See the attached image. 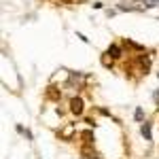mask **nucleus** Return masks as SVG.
Listing matches in <instances>:
<instances>
[{
    "instance_id": "1",
    "label": "nucleus",
    "mask_w": 159,
    "mask_h": 159,
    "mask_svg": "<svg viewBox=\"0 0 159 159\" xmlns=\"http://www.w3.org/2000/svg\"><path fill=\"white\" fill-rule=\"evenodd\" d=\"M70 110H72L74 115H81L83 112V102L79 98H72V102H70Z\"/></svg>"
},
{
    "instance_id": "2",
    "label": "nucleus",
    "mask_w": 159,
    "mask_h": 159,
    "mask_svg": "<svg viewBox=\"0 0 159 159\" xmlns=\"http://www.w3.org/2000/svg\"><path fill=\"white\" fill-rule=\"evenodd\" d=\"M108 55L117 60V57H121V49H119L117 45H110V47H108Z\"/></svg>"
},
{
    "instance_id": "3",
    "label": "nucleus",
    "mask_w": 159,
    "mask_h": 159,
    "mask_svg": "<svg viewBox=\"0 0 159 159\" xmlns=\"http://www.w3.org/2000/svg\"><path fill=\"white\" fill-rule=\"evenodd\" d=\"M142 136H144V138H147V140H151V127H148L147 123H144V125H142Z\"/></svg>"
},
{
    "instance_id": "4",
    "label": "nucleus",
    "mask_w": 159,
    "mask_h": 159,
    "mask_svg": "<svg viewBox=\"0 0 159 159\" xmlns=\"http://www.w3.org/2000/svg\"><path fill=\"white\" fill-rule=\"evenodd\" d=\"M83 155H85V157L89 159V157H93L96 153H93V151H91V148H89V147H85V148H83Z\"/></svg>"
},
{
    "instance_id": "5",
    "label": "nucleus",
    "mask_w": 159,
    "mask_h": 159,
    "mask_svg": "<svg viewBox=\"0 0 159 159\" xmlns=\"http://www.w3.org/2000/svg\"><path fill=\"white\" fill-rule=\"evenodd\" d=\"M144 2H147V7H157L159 0H144Z\"/></svg>"
},
{
    "instance_id": "6",
    "label": "nucleus",
    "mask_w": 159,
    "mask_h": 159,
    "mask_svg": "<svg viewBox=\"0 0 159 159\" xmlns=\"http://www.w3.org/2000/svg\"><path fill=\"white\" fill-rule=\"evenodd\" d=\"M83 138H85L87 142H91V132H85V134H83Z\"/></svg>"
}]
</instances>
